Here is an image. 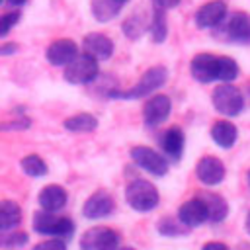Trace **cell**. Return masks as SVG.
Segmentation results:
<instances>
[{
	"mask_svg": "<svg viewBox=\"0 0 250 250\" xmlns=\"http://www.w3.org/2000/svg\"><path fill=\"white\" fill-rule=\"evenodd\" d=\"M209 135H211L213 143H215L219 148H225V150L232 148L234 143L238 141V129H236V125H234L232 121H229V119H219V121H215L213 127H211V131H209Z\"/></svg>",
	"mask_w": 250,
	"mask_h": 250,
	"instance_id": "19",
	"label": "cell"
},
{
	"mask_svg": "<svg viewBox=\"0 0 250 250\" xmlns=\"http://www.w3.org/2000/svg\"><path fill=\"white\" fill-rule=\"evenodd\" d=\"M33 230L37 234H43V236H53V238H64L66 240L74 232V223L64 215L39 209L33 215Z\"/></svg>",
	"mask_w": 250,
	"mask_h": 250,
	"instance_id": "5",
	"label": "cell"
},
{
	"mask_svg": "<svg viewBox=\"0 0 250 250\" xmlns=\"http://www.w3.org/2000/svg\"><path fill=\"white\" fill-rule=\"evenodd\" d=\"M10 8H21V6H25L27 4V0H4Z\"/></svg>",
	"mask_w": 250,
	"mask_h": 250,
	"instance_id": "35",
	"label": "cell"
},
{
	"mask_svg": "<svg viewBox=\"0 0 250 250\" xmlns=\"http://www.w3.org/2000/svg\"><path fill=\"white\" fill-rule=\"evenodd\" d=\"M152 2V6H162L164 10H172V8H176L182 0H150Z\"/></svg>",
	"mask_w": 250,
	"mask_h": 250,
	"instance_id": "33",
	"label": "cell"
},
{
	"mask_svg": "<svg viewBox=\"0 0 250 250\" xmlns=\"http://www.w3.org/2000/svg\"><path fill=\"white\" fill-rule=\"evenodd\" d=\"M29 125H31L29 117L21 115V117H16L14 121H6V123H2V131H23V129H27Z\"/></svg>",
	"mask_w": 250,
	"mask_h": 250,
	"instance_id": "31",
	"label": "cell"
},
{
	"mask_svg": "<svg viewBox=\"0 0 250 250\" xmlns=\"http://www.w3.org/2000/svg\"><path fill=\"white\" fill-rule=\"evenodd\" d=\"M27 240H29L27 232H21V230H8V232L2 234L0 244H2L4 248L16 250V248H23V246L27 244Z\"/></svg>",
	"mask_w": 250,
	"mask_h": 250,
	"instance_id": "28",
	"label": "cell"
},
{
	"mask_svg": "<svg viewBox=\"0 0 250 250\" xmlns=\"http://www.w3.org/2000/svg\"><path fill=\"white\" fill-rule=\"evenodd\" d=\"M178 219L188 227V229H195V227H201L203 223L209 221V211H207V205L205 201L195 195L188 201H184L178 209Z\"/></svg>",
	"mask_w": 250,
	"mask_h": 250,
	"instance_id": "15",
	"label": "cell"
},
{
	"mask_svg": "<svg viewBox=\"0 0 250 250\" xmlns=\"http://www.w3.org/2000/svg\"><path fill=\"white\" fill-rule=\"evenodd\" d=\"M31 250H68V246H66V242H64V238H47V240H41V242H37Z\"/></svg>",
	"mask_w": 250,
	"mask_h": 250,
	"instance_id": "30",
	"label": "cell"
},
{
	"mask_svg": "<svg viewBox=\"0 0 250 250\" xmlns=\"http://www.w3.org/2000/svg\"><path fill=\"white\" fill-rule=\"evenodd\" d=\"M150 37L152 43H164L168 37V23H166V10L162 6H152L150 14Z\"/></svg>",
	"mask_w": 250,
	"mask_h": 250,
	"instance_id": "24",
	"label": "cell"
},
{
	"mask_svg": "<svg viewBox=\"0 0 250 250\" xmlns=\"http://www.w3.org/2000/svg\"><path fill=\"white\" fill-rule=\"evenodd\" d=\"M227 12H229V8H227V4L223 0L205 2L203 6L197 8V12L193 16L195 27L197 29H215L225 21Z\"/></svg>",
	"mask_w": 250,
	"mask_h": 250,
	"instance_id": "10",
	"label": "cell"
},
{
	"mask_svg": "<svg viewBox=\"0 0 250 250\" xmlns=\"http://www.w3.org/2000/svg\"><path fill=\"white\" fill-rule=\"evenodd\" d=\"M248 186H250V172H248Z\"/></svg>",
	"mask_w": 250,
	"mask_h": 250,
	"instance_id": "40",
	"label": "cell"
},
{
	"mask_svg": "<svg viewBox=\"0 0 250 250\" xmlns=\"http://www.w3.org/2000/svg\"><path fill=\"white\" fill-rule=\"evenodd\" d=\"M115 211V199L109 191L105 189H98L94 191L82 205V217L90 219V221H98V219H105Z\"/></svg>",
	"mask_w": 250,
	"mask_h": 250,
	"instance_id": "9",
	"label": "cell"
},
{
	"mask_svg": "<svg viewBox=\"0 0 250 250\" xmlns=\"http://www.w3.org/2000/svg\"><path fill=\"white\" fill-rule=\"evenodd\" d=\"M20 10L16 8V10H12V12H6V14H2V18H0V37L4 39L8 33H10V29L12 27H16L18 25V21H20Z\"/></svg>",
	"mask_w": 250,
	"mask_h": 250,
	"instance_id": "29",
	"label": "cell"
},
{
	"mask_svg": "<svg viewBox=\"0 0 250 250\" xmlns=\"http://www.w3.org/2000/svg\"><path fill=\"white\" fill-rule=\"evenodd\" d=\"M82 49H84V53L92 55V57L98 59V61H109V59L113 57L115 45H113V39L107 37L105 33L90 31V33H86L84 39H82Z\"/></svg>",
	"mask_w": 250,
	"mask_h": 250,
	"instance_id": "16",
	"label": "cell"
},
{
	"mask_svg": "<svg viewBox=\"0 0 250 250\" xmlns=\"http://www.w3.org/2000/svg\"><path fill=\"white\" fill-rule=\"evenodd\" d=\"M80 250H117L119 234L109 227H92L80 236Z\"/></svg>",
	"mask_w": 250,
	"mask_h": 250,
	"instance_id": "8",
	"label": "cell"
},
{
	"mask_svg": "<svg viewBox=\"0 0 250 250\" xmlns=\"http://www.w3.org/2000/svg\"><path fill=\"white\" fill-rule=\"evenodd\" d=\"M100 61L94 59L92 55L88 53H80L72 62H68L62 70L64 74V80L68 84H74V86H80V84H90L98 78V72H100Z\"/></svg>",
	"mask_w": 250,
	"mask_h": 250,
	"instance_id": "6",
	"label": "cell"
},
{
	"mask_svg": "<svg viewBox=\"0 0 250 250\" xmlns=\"http://www.w3.org/2000/svg\"><path fill=\"white\" fill-rule=\"evenodd\" d=\"M223 37L234 45H250V14L234 12L227 23H223Z\"/></svg>",
	"mask_w": 250,
	"mask_h": 250,
	"instance_id": "12",
	"label": "cell"
},
{
	"mask_svg": "<svg viewBox=\"0 0 250 250\" xmlns=\"http://www.w3.org/2000/svg\"><path fill=\"white\" fill-rule=\"evenodd\" d=\"M90 10H92V16L105 23V21H111L113 18L119 16L121 12V4L115 2V0H92L90 2Z\"/></svg>",
	"mask_w": 250,
	"mask_h": 250,
	"instance_id": "25",
	"label": "cell"
},
{
	"mask_svg": "<svg viewBox=\"0 0 250 250\" xmlns=\"http://www.w3.org/2000/svg\"><path fill=\"white\" fill-rule=\"evenodd\" d=\"M117 250H135V248H133V246H119Z\"/></svg>",
	"mask_w": 250,
	"mask_h": 250,
	"instance_id": "38",
	"label": "cell"
},
{
	"mask_svg": "<svg viewBox=\"0 0 250 250\" xmlns=\"http://www.w3.org/2000/svg\"><path fill=\"white\" fill-rule=\"evenodd\" d=\"M78 45L68 39V37H61V39H55L47 51H45V59L49 64L53 66H66L68 62H72L76 57H78Z\"/></svg>",
	"mask_w": 250,
	"mask_h": 250,
	"instance_id": "14",
	"label": "cell"
},
{
	"mask_svg": "<svg viewBox=\"0 0 250 250\" xmlns=\"http://www.w3.org/2000/svg\"><path fill=\"white\" fill-rule=\"evenodd\" d=\"M168 80V68L158 64V66H150L145 70V74L135 82V86H131L129 90H109L107 98H115V100H141L146 98L150 94H154L160 86H164Z\"/></svg>",
	"mask_w": 250,
	"mask_h": 250,
	"instance_id": "2",
	"label": "cell"
},
{
	"mask_svg": "<svg viewBox=\"0 0 250 250\" xmlns=\"http://www.w3.org/2000/svg\"><path fill=\"white\" fill-rule=\"evenodd\" d=\"M150 20H152V18H148L145 12H133V14L123 21L121 31H123L129 39H137V37H141L146 29H150Z\"/></svg>",
	"mask_w": 250,
	"mask_h": 250,
	"instance_id": "23",
	"label": "cell"
},
{
	"mask_svg": "<svg viewBox=\"0 0 250 250\" xmlns=\"http://www.w3.org/2000/svg\"><path fill=\"white\" fill-rule=\"evenodd\" d=\"M16 51H18V45H16V43H2V45H0V55H2V57L16 55Z\"/></svg>",
	"mask_w": 250,
	"mask_h": 250,
	"instance_id": "32",
	"label": "cell"
},
{
	"mask_svg": "<svg viewBox=\"0 0 250 250\" xmlns=\"http://www.w3.org/2000/svg\"><path fill=\"white\" fill-rule=\"evenodd\" d=\"M62 127L70 133H92V131L98 129V117L94 113L80 111V113H74V115L66 117Z\"/></svg>",
	"mask_w": 250,
	"mask_h": 250,
	"instance_id": "22",
	"label": "cell"
},
{
	"mask_svg": "<svg viewBox=\"0 0 250 250\" xmlns=\"http://www.w3.org/2000/svg\"><path fill=\"white\" fill-rule=\"evenodd\" d=\"M234 250H250V242H240L238 246H234Z\"/></svg>",
	"mask_w": 250,
	"mask_h": 250,
	"instance_id": "37",
	"label": "cell"
},
{
	"mask_svg": "<svg viewBox=\"0 0 250 250\" xmlns=\"http://www.w3.org/2000/svg\"><path fill=\"white\" fill-rule=\"evenodd\" d=\"M21 207L12 201V199H4L0 201V230L8 232V230H16V227L21 223Z\"/></svg>",
	"mask_w": 250,
	"mask_h": 250,
	"instance_id": "21",
	"label": "cell"
},
{
	"mask_svg": "<svg viewBox=\"0 0 250 250\" xmlns=\"http://www.w3.org/2000/svg\"><path fill=\"white\" fill-rule=\"evenodd\" d=\"M37 203H39V209L59 213L68 203V191L59 184H49V186L41 188V191L37 195Z\"/></svg>",
	"mask_w": 250,
	"mask_h": 250,
	"instance_id": "17",
	"label": "cell"
},
{
	"mask_svg": "<svg viewBox=\"0 0 250 250\" xmlns=\"http://www.w3.org/2000/svg\"><path fill=\"white\" fill-rule=\"evenodd\" d=\"M205 205H207V211H209V223L217 225V223H223L229 215V203L223 195L219 193H213V191H203V193H197Z\"/></svg>",
	"mask_w": 250,
	"mask_h": 250,
	"instance_id": "20",
	"label": "cell"
},
{
	"mask_svg": "<svg viewBox=\"0 0 250 250\" xmlns=\"http://www.w3.org/2000/svg\"><path fill=\"white\" fill-rule=\"evenodd\" d=\"M189 72H191L193 80H197L199 84L232 82L238 76L240 66L230 57H219L213 53H199L191 59Z\"/></svg>",
	"mask_w": 250,
	"mask_h": 250,
	"instance_id": "1",
	"label": "cell"
},
{
	"mask_svg": "<svg viewBox=\"0 0 250 250\" xmlns=\"http://www.w3.org/2000/svg\"><path fill=\"white\" fill-rule=\"evenodd\" d=\"M125 199H127V205L133 211L150 213L152 209L158 207L160 193H158V189H156V186L152 182L143 180V178H135L125 188Z\"/></svg>",
	"mask_w": 250,
	"mask_h": 250,
	"instance_id": "3",
	"label": "cell"
},
{
	"mask_svg": "<svg viewBox=\"0 0 250 250\" xmlns=\"http://www.w3.org/2000/svg\"><path fill=\"white\" fill-rule=\"evenodd\" d=\"M195 176H197V180L203 186L213 188V186H219L225 180L227 168H225V164H223L221 158L207 154V156H201L197 160V164H195Z\"/></svg>",
	"mask_w": 250,
	"mask_h": 250,
	"instance_id": "11",
	"label": "cell"
},
{
	"mask_svg": "<svg viewBox=\"0 0 250 250\" xmlns=\"http://www.w3.org/2000/svg\"><path fill=\"white\" fill-rule=\"evenodd\" d=\"M172 111V102L166 94H154L150 96L143 105V121L148 127H156L168 119Z\"/></svg>",
	"mask_w": 250,
	"mask_h": 250,
	"instance_id": "13",
	"label": "cell"
},
{
	"mask_svg": "<svg viewBox=\"0 0 250 250\" xmlns=\"http://www.w3.org/2000/svg\"><path fill=\"white\" fill-rule=\"evenodd\" d=\"M211 104H213V107H215V111L219 115H223V117H236L244 109V96L230 82H221L211 92Z\"/></svg>",
	"mask_w": 250,
	"mask_h": 250,
	"instance_id": "4",
	"label": "cell"
},
{
	"mask_svg": "<svg viewBox=\"0 0 250 250\" xmlns=\"http://www.w3.org/2000/svg\"><path fill=\"white\" fill-rule=\"evenodd\" d=\"M244 230L250 234V211L246 213V217H244Z\"/></svg>",
	"mask_w": 250,
	"mask_h": 250,
	"instance_id": "36",
	"label": "cell"
},
{
	"mask_svg": "<svg viewBox=\"0 0 250 250\" xmlns=\"http://www.w3.org/2000/svg\"><path fill=\"white\" fill-rule=\"evenodd\" d=\"M184 145H186V137H184V131L178 125L168 127L160 137V146H162V150H164V154L170 162H178L182 158Z\"/></svg>",
	"mask_w": 250,
	"mask_h": 250,
	"instance_id": "18",
	"label": "cell"
},
{
	"mask_svg": "<svg viewBox=\"0 0 250 250\" xmlns=\"http://www.w3.org/2000/svg\"><path fill=\"white\" fill-rule=\"evenodd\" d=\"M115 2H119V4H121V6H123V4H127V2H129V0H115Z\"/></svg>",
	"mask_w": 250,
	"mask_h": 250,
	"instance_id": "39",
	"label": "cell"
},
{
	"mask_svg": "<svg viewBox=\"0 0 250 250\" xmlns=\"http://www.w3.org/2000/svg\"><path fill=\"white\" fill-rule=\"evenodd\" d=\"M156 229H158V232H160L162 236H182V234H186V232L189 230L178 217H176V219H172V217H162V219L158 221Z\"/></svg>",
	"mask_w": 250,
	"mask_h": 250,
	"instance_id": "27",
	"label": "cell"
},
{
	"mask_svg": "<svg viewBox=\"0 0 250 250\" xmlns=\"http://www.w3.org/2000/svg\"><path fill=\"white\" fill-rule=\"evenodd\" d=\"M20 168L29 178H43L47 174V164L39 154H25L20 160Z\"/></svg>",
	"mask_w": 250,
	"mask_h": 250,
	"instance_id": "26",
	"label": "cell"
},
{
	"mask_svg": "<svg viewBox=\"0 0 250 250\" xmlns=\"http://www.w3.org/2000/svg\"><path fill=\"white\" fill-rule=\"evenodd\" d=\"M203 250H230L225 242H219V240H211V242H207L205 246H203Z\"/></svg>",
	"mask_w": 250,
	"mask_h": 250,
	"instance_id": "34",
	"label": "cell"
},
{
	"mask_svg": "<svg viewBox=\"0 0 250 250\" xmlns=\"http://www.w3.org/2000/svg\"><path fill=\"white\" fill-rule=\"evenodd\" d=\"M131 160L139 168H143L145 172H148L150 176H156V178L166 176L168 168H170V160L166 156H162L160 152H156L154 148L146 146V145L133 146L131 148Z\"/></svg>",
	"mask_w": 250,
	"mask_h": 250,
	"instance_id": "7",
	"label": "cell"
}]
</instances>
